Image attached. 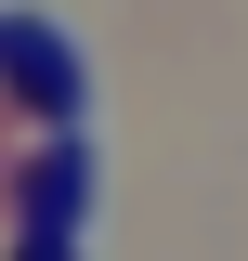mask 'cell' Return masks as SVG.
Segmentation results:
<instances>
[{
    "label": "cell",
    "mask_w": 248,
    "mask_h": 261,
    "mask_svg": "<svg viewBox=\"0 0 248 261\" xmlns=\"http://www.w3.org/2000/svg\"><path fill=\"white\" fill-rule=\"evenodd\" d=\"M0 65H13V92H27V105L79 118V39H65V27H0Z\"/></svg>",
    "instance_id": "1"
},
{
    "label": "cell",
    "mask_w": 248,
    "mask_h": 261,
    "mask_svg": "<svg viewBox=\"0 0 248 261\" xmlns=\"http://www.w3.org/2000/svg\"><path fill=\"white\" fill-rule=\"evenodd\" d=\"M27 222H39V235H79V222H92V144H53V157H39Z\"/></svg>",
    "instance_id": "2"
},
{
    "label": "cell",
    "mask_w": 248,
    "mask_h": 261,
    "mask_svg": "<svg viewBox=\"0 0 248 261\" xmlns=\"http://www.w3.org/2000/svg\"><path fill=\"white\" fill-rule=\"evenodd\" d=\"M27 261H79V235H27Z\"/></svg>",
    "instance_id": "3"
}]
</instances>
